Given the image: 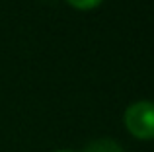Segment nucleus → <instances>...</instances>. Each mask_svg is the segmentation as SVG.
Segmentation results:
<instances>
[{"instance_id": "obj_1", "label": "nucleus", "mask_w": 154, "mask_h": 152, "mask_svg": "<svg viewBox=\"0 0 154 152\" xmlns=\"http://www.w3.org/2000/svg\"><path fill=\"white\" fill-rule=\"evenodd\" d=\"M125 125L129 133L137 138H154V103L152 102H137L125 111Z\"/></svg>"}, {"instance_id": "obj_2", "label": "nucleus", "mask_w": 154, "mask_h": 152, "mask_svg": "<svg viewBox=\"0 0 154 152\" xmlns=\"http://www.w3.org/2000/svg\"><path fill=\"white\" fill-rule=\"evenodd\" d=\"M84 152H123V148L111 138H98V141L90 142L84 148Z\"/></svg>"}, {"instance_id": "obj_3", "label": "nucleus", "mask_w": 154, "mask_h": 152, "mask_svg": "<svg viewBox=\"0 0 154 152\" xmlns=\"http://www.w3.org/2000/svg\"><path fill=\"white\" fill-rule=\"evenodd\" d=\"M68 2H70L72 6H76V8H82V10H86V8H94V6H98L102 0H68Z\"/></svg>"}, {"instance_id": "obj_4", "label": "nucleus", "mask_w": 154, "mask_h": 152, "mask_svg": "<svg viewBox=\"0 0 154 152\" xmlns=\"http://www.w3.org/2000/svg\"><path fill=\"white\" fill-rule=\"evenodd\" d=\"M57 152H72V150H57Z\"/></svg>"}]
</instances>
